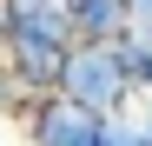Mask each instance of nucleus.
Segmentation results:
<instances>
[{
	"mask_svg": "<svg viewBox=\"0 0 152 146\" xmlns=\"http://www.w3.org/2000/svg\"><path fill=\"white\" fill-rule=\"evenodd\" d=\"M60 93H66V100H80L86 113H99V119H113V113H126V106L139 100V86L126 80L119 53H113V46H93V40H80V46H73Z\"/></svg>",
	"mask_w": 152,
	"mask_h": 146,
	"instance_id": "obj_1",
	"label": "nucleus"
},
{
	"mask_svg": "<svg viewBox=\"0 0 152 146\" xmlns=\"http://www.w3.org/2000/svg\"><path fill=\"white\" fill-rule=\"evenodd\" d=\"M106 133V119L86 113L80 100H66V93H46L27 119V146H99Z\"/></svg>",
	"mask_w": 152,
	"mask_h": 146,
	"instance_id": "obj_2",
	"label": "nucleus"
},
{
	"mask_svg": "<svg viewBox=\"0 0 152 146\" xmlns=\"http://www.w3.org/2000/svg\"><path fill=\"white\" fill-rule=\"evenodd\" d=\"M66 20H73V33L93 40V46H113V40H126V27H132L126 0H66Z\"/></svg>",
	"mask_w": 152,
	"mask_h": 146,
	"instance_id": "obj_3",
	"label": "nucleus"
},
{
	"mask_svg": "<svg viewBox=\"0 0 152 146\" xmlns=\"http://www.w3.org/2000/svg\"><path fill=\"white\" fill-rule=\"evenodd\" d=\"M99 146H152V93H139L126 113H113L106 133H99Z\"/></svg>",
	"mask_w": 152,
	"mask_h": 146,
	"instance_id": "obj_4",
	"label": "nucleus"
},
{
	"mask_svg": "<svg viewBox=\"0 0 152 146\" xmlns=\"http://www.w3.org/2000/svg\"><path fill=\"white\" fill-rule=\"evenodd\" d=\"M126 13H132V27L152 33V0H126Z\"/></svg>",
	"mask_w": 152,
	"mask_h": 146,
	"instance_id": "obj_5",
	"label": "nucleus"
},
{
	"mask_svg": "<svg viewBox=\"0 0 152 146\" xmlns=\"http://www.w3.org/2000/svg\"><path fill=\"white\" fill-rule=\"evenodd\" d=\"M0 53H7V0H0Z\"/></svg>",
	"mask_w": 152,
	"mask_h": 146,
	"instance_id": "obj_6",
	"label": "nucleus"
},
{
	"mask_svg": "<svg viewBox=\"0 0 152 146\" xmlns=\"http://www.w3.org/2000/svg\"><path fill=\"white\" fill-rule=\"evenodd\" d=\"M145 93H152V86H145Z\"/></svg>",
	"mask_w": 152,
	"mask_h": 146,
	"instance_id": "obj_7",
	"label": "nucleus"
}]
</instances>
